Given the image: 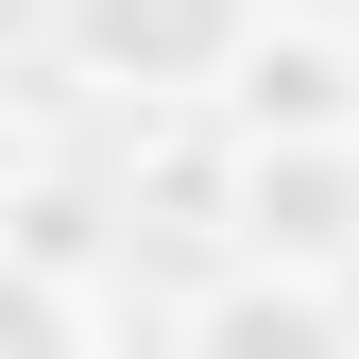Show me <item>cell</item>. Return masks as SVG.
<instances>
[{
  "instance_id": "2",
  "label": "cell",
  "mask_w": 359,
  "mask_h": 359,
  "mask_svg": "<svg viewBox=\"0 0 359 359\" xmlns=\"http://www.w3.org/2000/svg\"><path fill=\"white\" fill-rule=\"evenodd\" d=\"M222 240L257 274H325L359 257V137H240V189H222Z\"/></svg>"
},
{
  "instance_id": "1",
  "label": "cell",
  "mask_w": 359,
  "mask_h": 359,
  "mask_svg": "<svg viewBox=\"0 0 359 359\" xmlns=\"http://www.w3.org/2000/svg\"><path fill=\"white\" fill-rule=\"evenodd\" d=\"M257 18H274V0H52V52L103 86V103L171 120V103H222V69H240Z\"/></svg>"
},
{
  "instance_id": "3",
  "label": "cell",
  "mask_w": 359,
  "mask_h": 359,
  "mask_svg": "<svg viewBox=\"0 0 359 359\" xmlns=\"http://www.w3.org/2000/svg\"><path fill=\"white\" fill-rule=\"evenodd\" d=\"M222 120H240V137H359V34L257 18L240 69H222Z\"/></svg>"
},
{
  "instance_id": "5",
  "label": "cell",
  "mask_w": 359,
  "mask_h": 359,
  "mask_svg": "<svg viewBox=\"0 0 359 359\" xmlns=\"http://www.w3.org/2000/svg\"><path fill=\"white\" fill-rule=\"evenodd\" d=\"M0 359H86V291L34 274V257H0Z\"/></svg>"
},
{
  "instance_id": "6",
  "label": "cell",
  "mask_w": 359,
  "mask_h": 359,
  "mask_svg": "<svg viewBox=\"0 0 359 359\" xmlns=\"http://www.w3.org/2000/svg\"><path fill=\"white\" fill-rule=\"evenodd\" d=\"M18 189H34V120L0 103V205H18Z\"/></svg>"
},
{
  "instance_id": "4",
  "label": "cell",
  "mask_w": 359,
  "mask_h": 359,
  "mask_svg": "<svg viewBox=\"0 0 359 359\" xmlns=\"http://www.w3.org/2000/svg\"><path fill=\"white\" fill-rule=\"evenodd\" d=\"M171 359H359V325H342V291L325 274H205L189 308H171Z\"/></svg>"
}]
</instances>
